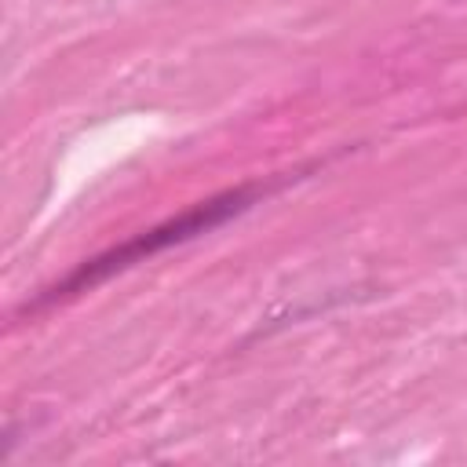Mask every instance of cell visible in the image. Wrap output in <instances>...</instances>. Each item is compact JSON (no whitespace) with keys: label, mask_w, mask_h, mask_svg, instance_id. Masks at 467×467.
Here are the masks:
<instances>
[{"label":"cell","mask_w":467,"mask_h":467,"mask_svg":"<svg viewBox=\"0 0 467 467\" xmlns=\"http://www.w3.org/2000/svg\"><path fill=\"white\" fill-rule=\"evenodd\" d=\"M274 186H277V182H274ZM274 186L252 182V186H237V190H226V193H219V197L197 201L193 208L179 212L175 219H168V223H161V226H153V230H142V234H135L131 241H124V244H117V248H109V252L88 259V263L77 266L69 277H62L55 288H47L40 299H33L26 310H40L44 303H55V299H66V296H73V292H84V288H91V285H99V281H106V277L128 270L131 263H142L146 255H157V252H164V248H171V244H182V241H190V237H201V234L223 226L226 219L241 215L248 204H255L259 197H266V190H274Z\"/></svg>","instance_id":"obj_1"}]
</instances>
